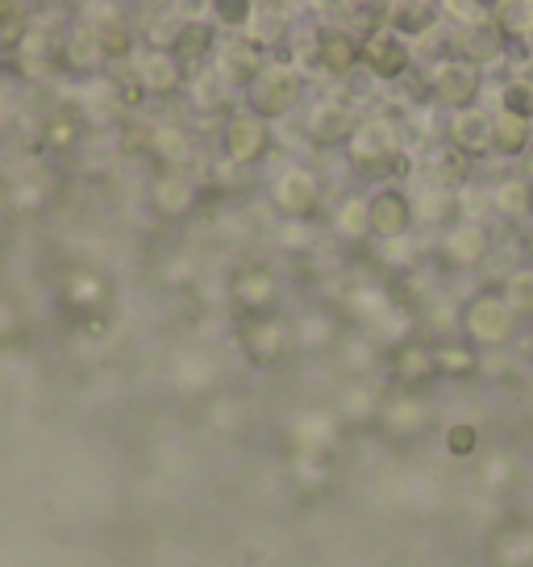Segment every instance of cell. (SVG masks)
<instances>
[{
  "label": "cell",
  "instance_id": "ffe728a7",
  "mask_svg": "<svg viewBox=\"0 0 533 567\" xmlns=\"http://www.w3.org/2000/svg\"><path fill=\"white\" fill-rule=\"evenodd\" d=\"M217 71L226 75V84H230V89H250V84L266 71V54L254 51L247 38H242V42H233L230 51L221 54V68Z\"/></svg>",
  "mask_w": 533,
  "mask_h": 567
},
{
  "label": "cell",
  "instance_id": "52a82bcc",
  "mask_svg": "<svg viewBox=\"0 0 533 567\" xmlns=\"http://www.w3.org/2000/svg\"><path fill=\"white\" fill-rule=\"evenodd\" d=\"M321 176L313 167H301V163H292L284 167L280 176L271 179V200H275V209L292 217V221H309L313 213L321 209Z\"/></svg>",
  "mask_w": 533,
  "mask_h": 567
},
{
  "label": "cell",
  "instance_id": "44dd1931",
  "mask_svg": "<svg viewBox=\"0 0 533 567\" xmlns=\"http://www.w3.org/2000/svg\"><path fill=\"white\" fill-rule=\"evenodd\" d=\"M488 205L504 217V221H530L533 217V179H504L492 188Z\"/></svg>",
  "mask_w": 533,
  "mask_h": 567
},
{
  "label": "cell",
  "instance_id": "2e32d148",
  "mask_svg": "<svg viewBox=\"0 0 533 567\" xmlns=\"http://www.w3.org/2000/svg\"><path fill=\"white\" fill-rule=\"evenodd\" d=\"M280 297V280L263 264H250L233 276V305L247 309L250 318H266V309Z\"/></svg>",
  "mask_w": 533,
  "mask_h": 567
},
{
  "label": "cell",
  "instance_id": "484cf974",
  "mask_svg": "<svg viewBox=\"0 0 533 567\" xmlns=\"http://www.w3.org/2000/svg\"><path fill=\"white\" fill-rule=\"evenodd\" d=\"M533 559V534L521 530V526H513V530H504L497 538V564L504 567H521Z\"/></svg>",
  "mask_w": 533,
  "mask_h": 567
},
{
  "label": "cell",
  "instance_id": "d590c367",
  "mask_svg": "<svg viewBox=\"0 0 533 567\" xmlns=\"http://www.w3.org/2000/svg\"><path fill=\"white\" fill-rule=\"evenodd\" d=\"M213 13L226 25H238V30H247L250 13H254V4H247V0H238V4H213Z\"/></svg>",
  "mask_w": 533,
  "mask_h": 567
},
{
  "label": "cell",
  "instance_id": "7402d4cb",
  "mask_svg": "<svg viewBox=\"0 0 533 567\" xmlns=\"http://www.w3.org/2000/svg\"><path fill=\"white\" fill-rule=\"evenodd\" d=\"M533 146V125L516 122L509 113H497L492 117V155L497 159H521Z\"/></svg>",
  "mask_w": 533,
  "mask_h": 567
},
{
  "label": "cell",
  "instance_id": "f1b7e54d",
  "mask_svg": "<svg viewBox=\"0 0 533 567\" xmlns=\"http://www.w3.org/2000/svg\"><path fill=\"white\" fill-rule=\"evenodd\" d=\"M155 200H159L163 213L179 217V213H188L196 205V188L188 184V179H163L159 193H155Z\"/></svg>",
  "mask_w": 533,
  "mask_h": 567
},
{
  "label": "cell",
  "instance_id": "3957f363",
  "mask_svg": "<svg viewBox=\"0 0 533 567\" xmlns=\"http://www.w3.org/2000/svg\"><path fill=\"white\" fill-rule=\"evenodd\" d=\"M504 51H509V34H504V25L492 13L471 21H454L450 34H446V59H462V63H471V68L480 71L483 63L504 59Z\"/></svg>",
  "mask_w": 533,
  "mask_h": 567
},
{
  "label": "cell",
  "instance_id": "d6a6232c",
  "mask_svg": "<svg viewBox=\"0 0 533 567\" xmlns=\"http://www.w3.org/2000/svg\"><path fill=\"white\" fill-rule=\"evenodd\" d=\"M433 368L442 375L475 372V351H467V347H438V351H433Z\"/></svg>",
  "mask_w": 533,
  "mask_h": 567
},
{
  "label": "cell",
  "instance_id": "6da1fadb",
  "mask_svg": "<svg viewBox=\"0 0 533 567\" xmlns=\"http://www.w3.org/2000/svg\"><path fill=\"white\" fill-rule=\"evenodd\" d=\"M351 163L367 179L384 184V188L412 172V159L400 146V130L388 117H363L358 122L355 138H351Z\"/></svg>",
  "mask_w": 533,
  "mask_h": 567
},
{
  "label": "cell",
  "instance_id": "8d00e7d4",
  "mask_svg": "<svg viewBox=\"0 0 533 567\" xmlns=\"http://www.w3.org/2000/svg\"><path fill=\"white\" fill-rule=\"evenodd\" d=\"M525 84H530V89H533V63H530V68H525Z\"/></svg>",
  "mask_w": 533,
  "mask_h": 567
},
{
  "label": "cell",
  "instance_id": "5b68a950",
  "mask_svg": "<svg viewBox=\"0 0 533 567\" xmlns=\"http://www.w3.org/2000/svg\"><path fill=\"white\" fill-rule=\"evenodd\" d=\"M516 326H521L516 313L497 292H483V297L467 301V309H462V330H467V338L475 347H504V342H513Z\"/></svg>",
  "mask_w": 533,
  "mask_h": 567
},
{
  "label": "cell",
  "instance_id": "9c48e42d",
  "mask_svg": "<svg viewBox=\"0 0 533 567\" xmlns=\"http://www.w3.org/2000/svg\"><path fill=\"white\" fill-rule=\"evenodd\" d=\"M412 63L409 42L400 34H391L388 25H379L372 34L363 38V68L372 71L375 80H400Z\"/></svg>",
  "mask_w": 533,
  "mask_h": 567
},
{
  "label": "cell",
  "instance_id": "74e56055",
  "mask_svg": "<svg viewBox=\"0 0 533 567\" xmlns=\"http://www.w3.org/2000/svg\"><path fill=\"white\" fill-rule=\"evenodd\" d=\"M530 255H533V238H530Z\"/></svg>",
  "mask_w": 533,
  "mask_h": 567
},
{
  "label": "cell",
  "instance_id": "d4e9b609",
  "mask_svg": "<svg viewBox=\"0 0 533 567\" xmlns=\"http://www.w3.org/2000/svg\"><path fill=\"white\" fill-rule=\"evenodd\" d=\"M504 305L516 313V321H533V267H521L504 284Z\"/></svg>",
  "mask_w": 533,
  "mask_h": 567
},
{
  "label": "cell",
  "instance_id": "83f0119b",
  "mask_svg": "<svg viewBox=\"0 0 533 567\" xmlns=\"http://www.w3.org/2000/svg\"><path fill=\"white\" fill-rule=\"evenodd\" d=\"M500 113H509L516 122L533 125V89L525 80H509V84H504V92H500Z\"/></svg>",
  "mask_w": 533,
  "mask_h": 567
},
{
  "label": "cell",
  "instance_id": "d6986e66",
  "mask_svg": "<svg viewBox=\"0 0 533 567\" xmlns=\"http://www.w3.org/2000/svg\"><path fill=\"white\" fill-rule=\"evenodd\" d=\"M433 375H438V368H433V351H429V347H417V342L396 347V354H391V380H396L400 389L405 392L421 389Z\"/></svg>",
  "mask_w": 533,
  "mask_h": 567
},
{
  "label": "cell",
  "instance_id": "ac0fdd59",
  "mask_svg": "<svg viewBox=\"0 0 533 567\" xmlns=\"http://www.w3.org/2000/svg\"><path fill=\"white\" fill-rule=\"evenodd\" d=\"M247 42L254 47V51H280L288 42V34H292V21H288V13L280 9V4H254V13H250L247 21Z\"/></svg>",
  "mask_w": 533,
  "mask_h": 567
},
{
  "label": "cell",
  "instance_id": "ba28073f",
  "mask_svg": "<svg viewBox=\"0 0 533 567\" xmlns=\"http://www.w3.org/2000/svg\"><path fill=\"white\" fill-rule=\"evenodd\" d=\"M367 221H372V238L379 243H396V238H409L412 221V196L400 188V184H388V188H375L367 196Z\"/></svg>",
  "mask_w": 533,
  "mask_h": 567
},
{
  "label": "cell",
  "instance_id": "cb8c5ba5",
  "mask_svg": "<svg viewBox=\"0 0 533 567\" xmlns=\"http://www.w3.org/2000/svg\"><path fill=\"white\" fill-rule=\"evenodd\" d=\"M209 51H213V25H209V21H188L176 38V54L188 68H196Z\"/></svg>",
  "mask_w": 533,
  "mask_h": 567
},
{
  "label": "cell",
  "instance_id": "e575fe53",
  "mask_svg": "<svg viewBox=\"0 0 533 567\" xmlns=\"http://www.w3.org/2000/svg\"><path fill=\"white\" fill-rule=\"evenodd\" d=\"M159 146H163V159H171V163H184L188 155H192V142L184 138L179 130H167V134H159Z\"/></svg>",
  "mask_w": 533,
  "mask_h": 567
},
{
  "label": "cell",
  "instance_id": "5bb4252c",
  "mask_svg": "<svg viewBox=\"0 0 533 567\" xmlns=\"http://www.w3.org/2000/svg\"><path fill=\"white\" fill-rule=\"evenodd\" d=\"M446 138H450V151L462 155V159H480V155H492V117L480 113V109H467V113H454L446 122Z\"/></svg>",
  "mask_w": 533,
  "mask_h": 567
},
{
  "label": "cell",
  "instance_id": "e0dca14e",
  "mask_svg": "<svg viewBox=\"0 0 533 567\" xmlns=\"http://www.w3.org/2000/svg\"><path fill=\"white\" fill-rule=\"evenodd\" d=\"M442 13L446 4H433V0H400V4H388V21L384 25L409 42V38L429 34L442 21Z\"/></svg>",
  "mask_w": 533,
  "mask_h": 567
},
{
  "label": "cell",
  "instance_id": "836d02e7",
  "mask_svg": "<svg viewBox=\"0 0 533 567\" xmlns=\"http://www.w3.org/2000/svg\"><path fill=\"white\" fill-rule=\"evenodd\" d=\"M296 338H301V347H325V342H334V321L313 313L296 326Z\"/></svg>",
  "mask_w": 533,
  "mask_h": 567
},
{
  "label": "cell",
  "instance_id": "4dcf8cb0",
  "mask_svg": "<svg viewBox=\"0 0 533 567\" xmlns=\"http://www.w3.org/2000/svg\"><path fill=\"white\" fill-rule=\"evenodd\" d=\"M475 446H480V425L475 422H450V430H446V451H450L454 460L475 455Z\"/></svg>",
  "mask_w": 533,
  "mask_h": 567
},
{
  "label": "cell",
  "instance_id": "1f68e13d",
  "mask_svg": "<svg viewBox=\"0 0 533 567\" xmlns=\"http://www.w3.org/2000/svg\"><path fill=\"white\" fill-rule=\"evenodd\" d=\"M176 84H179L176 59H167V54H150V59H146V89L171 92Z\"/></svg>",
  "mask_w": 533,
  "mask_h": 567
},
{
  "label": "cell",
  "instance_id": "603a6c76",
  "mask_svg": "<svg viewBox=\"0 0 533 567\" xmlns=\"http://www.w3.org/2000/svg\"><path fill=\"white\" fill-rule=\"evenodd\" d=\"M334 234L342 243H363L372 238V221H367V196H346L334 213Z\"/></svg>",
  "mask_w": 533,
  "mask_h": 567
},
{
  "label": "cell",
  "instance_id": "277c9868",
  "mask_svg": "<svg viewBox=\"0 0 533 567\" xmlns=\"http://www.w3.org/2000/svg\"><path fill=\"white\" fill-rule=\"evenodd\" d=\"M426 89L442 109L467 113V109H475V101H480L483 71L471 68V63H462V59H438L426 75Z\"/></svg>",
  "mask_w": 533,
  "mask_h": 567
},
{
  "label": "cell",
  "instance_id": "7a4b0ae2",
  "mask_svg": "<svg viewBox=\"0 0 533 567\" xmlns=\"http://www.w3.org/2000/svg\"><path fill=\"white\" fill-rule=\"evenodd\" d=\"M304 96V71L288 63H266V71L247 89V109L259 122H275L301 109Z\"/></svg>",
  "mask_w": 533,
  "mask_h": 567
},
{
  "label": "cell",
  "instance_id": "9a60e30c",
  "mask_svg": "<svg viewBox=\"0 0 533 567\" xmlns=\"http://www.w3.org/2000/svg\"><path fill=\"white\" fill-rule=\"evenodd\" d=\"M266 146H271V130L259 117H230L226 134H221V151L230 163H259L266 159Z\"/></svg>",
  "mask_w": 533,
  "mask_h": 567
},
{
  "label": "cell",
  "instance_id": "4316f807",
  "mask_svg": "<svg viewBox=\"0 0 533 567\" xmlns=\"http://www.w3.org/2000/svg\"><path fill=\"white\" fill-rule=\"evenodd\" d=\"M192 96H196V105L205 109V113H217V109H226V96H230V84H226V75L221 71H200L196 75V89H192Z\"/></svg>",
  "mask_w": 533,
  "mask_h": 567
},
{
  "label": "cell",
  "instance_id": "4fadbf2b",
  "mask_svg": "<svg viewBox=\"0 0 533 567\" xmlns=\"http://www.w3.org/2000/svg\"><path fill=\"white\" fill-rule=\"evenodd\" d=\"M317 63L330 75H351L363 68V38H355L346 25H317Z\"/></svg>",
  "mask_w": 533,
  "mask_h": 567
},
{
  "label": "cell",
  "instance_id": "f546056e",
  "mask_svg": "<svg viewBox=\"0 0 533 567\" xmlns=\"http://www.w3.org/2000/svg\"><path fill=\"white\" fill-rule=\"evenodd\" d=\"M338 417L342 422H367V417H375L379 422V413H375V396L367 389H346L342 392V405H338Z\"/></svg>",
  "mask_w": 533,
  "mask_h": 567
},
{
  "label": "cell",
  "instance_id": "8992f818",
  "mask_svg": "<svg viewBox=\"0 0 533 567\" xmlns=\"http://www.w3.org/2000/svg\"><path fill=\"white\" fill-rule=\"evenodd\" d=\"M358 122H363V113H358L351 101L325 96V101H317V105L304 113V138L313 142V146H321V151H330V146H351Z\"/></svg>",
  "mask_w": 533,
  "mask_h": 567
},
{
  "label": "cell",
  "instance_id": "30bf717a",
  "mask_svg": "<svg viewBox=\"0 0 533 567\" xmlns=\"http://www.w3.org/2000/svg\"><path fill=\"white\" fill-rule=\"evenodd\" d=\"M438 255L450 267H462V271L467 267H480L492 255V234H488L483 221H454V226H446Z\"/></svg>",
  "mask_w": 533,
  "mask_h": 567
},
{
  "label": "cell",
  "instance_id": "7c38bea8",
  "mask_svg": "<svg viewBox=\"0 0 533 567\" xmlns=\"http://www.w3.org/2000/svg\"><path fill=\"white\" fill-rule=\"evenodd\" d=\"M242 351L250 354V363H263V368H275V363H284L288 347H292V330H288L280 318H250L242 326Z\"/></svg>",
  "mask_w": 533,
  "mask_h": 567
},
{
  "label": "cell",
  "instance_id": "8fae6325",
  "mask_svg": "<svg viewBox=\"0 0 533 567\" xmlns=\"http://www.w3.org/2000/svg\"><path fill=\"white\" fill-rule=\"evenodd\" d=\"M433 422V409H429L426 396H417V392H400V396H391L379 405V425H384V434L391 439H400V443H409V439H421Z\"/></svg>",
  "mask_w": 533,
  "mask_h": 567
}]
</instances>
